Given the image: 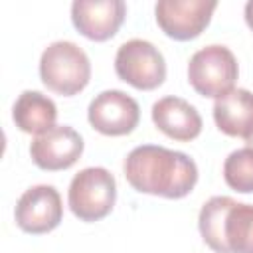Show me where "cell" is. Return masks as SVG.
<instances>
[{"mask_svg": "<svg viewBox=\"0 0 253 253\" xmlns=\"http://www.w3.org/2000/svg\"><path fill=\"white\" fill-rule=\"evenodd\" d=\"M156 128L178 142H190L202 132V117L194 105L180 97H162L152 105Z\"/></svg>", "mask_w": 253, "mask_h": 253, "instance_id": "obj_11", "label": "cell"}, {"mask_svg": "<svg viewBox=\"0 0 253 253\" xmlns=\"http://www.w3.org/2000/svg\"><path fill=\"white\" fill-rule=\"evenodd\" d=\"M213 119L223 134L245 138L253 130V93L247 89H231L221 95L215 99Z\"/></svg>", "mask_w": 253, "mask_h": 253, "instance_id": "obj_12", "label": "cell"}, {"mask_svg": "<svg viewBox=\"0 0 253 253\" xmlns=\"http://www.w3.org/2000/svg\"><path fill=\"white\" fill-rule=\"evenodd\" d=\"M229 253H253V206L235 202L225 217Z\"/></svg>", "mask_w": 253, "mask_h": 253, "instance_id": "obj_15", "label": "cell"}, {"mask_svg": "<svg viewBox=\"0 0 253 253\" xmlns=\"http://www.w3.org/2000/svg\"><path fill=\"white\" fill-rule=\"evenodd\" d=\"M237 75V59L225 45H208L196 51L188 63V81L202 97L219 99L229 93Z\"/></svg>", "mask_w": 253, "mask_h": 253, "instance_id": "obj_4", "label": "cell"}, {"mask_svg": "<svg viewBox=\"0 0 253 253\" xmlns=\"http://www.w3.org/2000/svg\"><path fill=\"white\" fill-rule=\"evenodd\" d=\"M117 200L115 176L103 166L83 168L73 176L67 192L69 210L81 221H99L107 217Z\"/></svg>", "mask_w": 253, "mask_h": 253, "instance_id": "obj_3", "label": "cell"}, {"mask_svg": "<svg viewBox=\"0 0 253 253\" xmlns=\"http://www.w3.org/2000/svg\"><path fill=\"white\" fill-rule=\"evenodd\" d=\"M233 204L235 200L229 196H213L200 210L198 227H200L202 239L215 253H229V247L225 241V217L233 208Z\"/></svg>", "mask_w": 253, "mask_h": 253, "instance_id": "obj_14", "label": "cell"}, {"mask_svg": "<svg viewBox=\"0 0 253 253\" xmlns=\"http://www.w3.org/2000/svg\"><path fill=\"white\" fill-rule=\"evenodd\" d=\"M243 140L247 142V146H249V148H253V130H251V132H249V134H247Z\"/></svg>", "mask_w": 253, "mask_h": 253, "instance_id": "obj_18", "label": "cell"}, {"mask_svg": "<svg viewBox=\"0 0 253 253\" xmlns=\"http://www.w3.org/2000/svg\"><path fill=\"white\" fill-rule=\"evenodd\" d=\"M40 77L49 91L61 97H73L87 87L91 61L77 43L59 40L43 49L40 57Z\"/></svg>", "mask_w": 253, "mask_h": 253, "instance_id": "obj_2", "label": "cell"}, {"mask_svg": "<svg viewBox=\"0 0 253 253\" xmlns=\"http://www.w3.org/2000/svg\"><path fill=\"white\" fill-rule=\"evenodd\" d=\"M245 22H247V26L253 30V0H249L247 4H245Z\"/></svg>", "mask_w": 253, "mask_h": 253, "instance_id": "obj_17", "label": "cell"}, {"mask_svg": "<svg viewBox=\"0 0 253 253\" xmlns=\"http://www.w3.org/2000/svg\"><path fill=\"white\" fill-rule=\"evenodd\" d=\"M14 215L22 231L32 235L49 233L63 219L61 196L53 186L47 184L32 186L20 196Z\"/></svg>", "mask_w": 253, "mask_h": 253, "instance_id": "obj_8", "label": "cell"}, {"mask_svg": "<svg viewBox=\"0 0 253 253\" xmlns=\"http://www.w3.org/2000/svg\"><path fill=\"white\" fill-rule=\"evenodd\" d=\"M12 119L22 132L40 136L55 126L57 107L40 91H24L14 103Z\"/></svg>", "mask_w": 253, "mask_h": 253, "instance_id": "obj_13", "label": "cell"}, {"mask_svg": "<svg viewBox=\"0 0 253 253\" xmlns=\"http://www.w3.org/2000/svg\"><path fill=\"white\" fill-rule=\"evenodd\" d=\"M126 16L123 0H75L71 4V22L75 30L93 40L105 42L113 38Z\"/></svg>", "mask_w": 253, "mask_h": 253, "instance_id": "obj_10", "label": "cell"}, {"mask_svg": "<svg viewBox=\"0 0 253 253\" xmlns=\"http://www.w3.org/2000/svg\"><path fill=\"white\" fill-rule=\"evenodd\" d=\"M87 117L97 132L105 136H125L138 126L140 107L130 95L111 89L91 101Z\"/></svg>", "mask_w": 253, "mask_h": 253, "instance_id": "obj_7", "label": "cell"}, {"mask_svg": "<svg viewBox=\"0 0 253 253\" xmlns=\"http://www.w3.org/2000/svg\"><path fill=\"white\" fill-rule=\"evenodd\" d=\"M83 154V138L77 130L65 125H55L51 130L36 136L30 144L34 164L47 172H59L73 166Z\"/></svg>", "mask_w": 253, "mask_h": 253, "instance_id": "obj_9", "label": "cell"}, {"mask_svg": "<svg viewBox=\"0 0 253 253\" xmlns=\"http://www.w3.org/2000/svg\"><path fill=\"white\" fill-rule=\"evenodd\" d=\"M115 71L121 81L138 91H152L166 79V63L162 53L146 40L125 42L115 55Z\"/></svg>", "mask_w": 253, "mask_h": 253, "instance_id": "obj_5", "label": "cell"}, {"mask_svg": "<svg viewBox=\"0 0 253 253\" xmlns=\"http://www.w3.org/2000/svg\"><path fill=\"white\" fill-rule=\"evenodd\" d=\"M217 2L206 0H160L154 6L158 28L172 40L188 42L198 38L210 24Z\"/></svg>", "mask_w": 253, "mask_h": 253, "instance_id": "obj_6", "label": "cell"}, {"mask_svg": "<svg viewBox=\"0 0 253 253\" xmlns=\"http://www.w3.org/2000/svg\"><path fill=\"white\" fill-rule=\"evenodd\" d=\"M123 170L136 192L168 200L188 196L198 182V166L188 154L156 144H142L130 150Z\"/></svg>", "mask_w": 253, "mask_h": 253, "instance_id": "obj_1", "label": "cell"}, {"mask_svg": "<svg viewBox=\"0 0 253 253\" xmlns=\"http://www.w3.org/2000/svg\"><path fill=\"white\" fill-rule=\"evenodd\" d=\"M225 184L241 194L253 192V148H237L223 162Z\"/></svg>", "mask_w": 253, "mask_h": 253, "instance_id": "obj_16", "label": "cell"}]
</instances>
